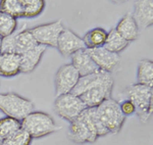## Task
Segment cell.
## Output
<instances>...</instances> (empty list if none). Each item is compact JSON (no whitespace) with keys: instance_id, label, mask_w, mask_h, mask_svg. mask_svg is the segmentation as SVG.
Returning <instances> with one entry per match:
<instances>
[{"instance_id":"cell-1","label":"cell","mask_w":153,"mask_h":145,"mask_svg":"<svg viewBox=\"0 0 153 145\" xmlns=\"http://www.w3.org/2000/svg\"><path fill=\"white\" fill-rule=\"evenodd\" d=\"M108 131L100 123L94 109H86L84 112L70 123L68 136L76 144L94 143L98 137L108 135Z\"/></svg>"},{"instance_id":"cell-2","label":"cell","mask_w":153,"mask_h":145,"mask_svg":"<svg viewBox=\"0 0 153 145\" xmlns=\"http://www.w3.org/2000/svg\"><path fill=\"white\" fill-rule=\"evenodd\" d=\"M124 99H129L135 106V114L142 123H147L152 115L153 110V89L152 87L133 84L128 86L120 94Z\"/></svg>"},{"instance_id":"cell-3","label":"cell","mask_w":153,"mask_h":145,"mask_svg":"<svg viewBox=\"0 0 153 145\" xmlns=\"http://www.w3.org/2000/svg\"><path fill=\"white\" fill-rule=\"evenodd\" d=\"M96 115L109 134H117L126 122V117L122 112L118 101L113 98L104 100L95 107Z\"/></svg>"},{"instance_id":"cell-4","label":"cell","mask_w":153,"mask_h":145,"mask_svg":"<svg viewBox=\"0 0 153 145\" xmlns=\"http://www.w3.org/2000/svg\"><path fill=\"white\" fill-rule=\"evenodd\" d=\"M0 110L6 117L23 121L35 110V103L18 93H0Z\"/></svg>"},{"instance_id":"cell-5","label":"cell","mask_w":153,"mask_h":145,"mask_svg":"<svg viewBox=\"0 0 153 145\" xmlns=\"http://www.w3.org/2000/svg\"><path fill=\"white\" fill-rule=\"evenodd\" d=\"M21 125L22 129L28 132L32 139L45 137L59 130V127L55 124L50 115L35 110L21 121Z\"/></svg>"},{"instance_id":"cell-6","label":"cell","mask_w":153,"mask_h":145,"mask_svg":"<svg viewBox=\"0 0 153 145\" xmlns=\"http://www.w3.org/2000/svg\"><path fill=\"white\" fill-rule=\"evenodd\" d=\"M38 45L30 30L27 29V25H23L16 29L10 36L2 39L1 53H16L23 54Z\"/></svg>"},{"instance_id":"cell-7","label":"cell","mask_w":153,"mask_h":145,"mask_svg":"<svg viewBox=\"0 0 153 145\" xmlns=\"http://www.w3.org/2000/svg\"><path fill=\"white\" fill-rule=\"evenodd\" d=\"M113 85H114V79L112 75L109 73H105L100 82L85 91L79 97L82 99L86 107L94 109L101 104L104 100L111 98Z\"/></svg>"},{"instance_id":"cell-8","label":"cell","mask_w":153,"mask_h":145,"mask_svg":"<svg viewBox=\"0 0 153 145\" xmlns=\"http://www.w3.org/2000/svg\"><path fill=\"white\" fill-rule=\"evenodd\" d=\"M87 107L79 96L66 93L57 96L53 103V109L58 117L71 123Z\"/></svg>"},{"instance_id":"cell-9","label":"cell","mask_w":153,"mask_h":145,"mask_svg":"<svg viewBox=\"0 0 153 145\" xmlns=\"http://www.w3.org/2000/svg\"><path fill=\"white\" fill-rule=\"evenodd\" d=\"M63 29L65 28H63L61 21H56L34 27V28L30 29V32L33 35L38 45H43L46 47L47 46L56 47L59 35L61 34Z\"/></svg>"},{"instance_id":"cell-10","label":"cell","mask_w":153,"mask_h":145,"mask_svg":"<svg viewBox=\"0 0 153 145\" xmlns=\"http://www.w3.org/2000/svg\"><path fill=\"white\" fill-rule=\"evenodd\" d=\"M80 75L71 63L63 65L58 68L54 78L56 97L71 93L78 83Z\"/></svg>"},{"instance_id":"cell-11","label":"cell","mask_w":153,"mask_h":145,"mask_svg":"<svg viewBox=\"0 0 153 145\" xmlns=\"http://www.w3.org/2000/svg\"><path fill=\"white\" fill-rule=\"evenodd\" d=\"M100 71L111 74L120 63V56L117 53H113L106 50L103 47L86 49Z\"/></svg>"},{"instance_id":"cell-12","label":"cell","mask_w":153,"mask_h":145,"mask_svg":"<svg viewBox=\"0 0 153 145\" xmlns=\"http://www.w3.org/2000/svg\"><path fill=\"white\" fill-rule=\"evenodd\" d=\"M56 48L58 49L60 54L65 57L71 56L78 51L86 49L83 39L68 29H63L59 35Z\"/></svg>"},{"instance_id":"cell-13","label":"cell","mask_w":153,"mask_h":145,"mask_svg":"<svg viewBox=\"0 0 153 145\" xmlns=\"http://www.w3.org/2000/svg\"><path fill=\"white\" fill-rule=\"evenodd\" d=\"M139 30H145L153 24V1L140 0L135 3L134 13L132 14Z\"/></svg>"},{"instance_id":"cell-14","label":"cell","mask_w":153,"mask_h":145,"mask_svg":"<svg viewBox=\"0 0 153 145\" xmlns=\"http://www.w3.org/2000/svg\"><path fill=\"white\" fill-rule=\"evenodd\" d=\"M71 65L76 70V72L79 73L80 77L91 75V74H94L98 72V71H100L96 65V63L91 58V56L88 54L86 49H83V50L74 53L71 56Z\"/></svg>"},{"instance_id":"cell-15","label":"cell","mask_w":153,"mask_h":145,"mask_svg":"<svg viewBox=\"0 0 153 145\" xmlns=\"http://www.w3.org/2000/svg\"><path fill=\"white\" fill-rule=\"evenodd\" d=\"M46 50V46L37 45L31 50L21 54V73H32L40 62L42 56Z\"/></svg>"},{"instance_id":"cell-16","label":"cell","mask_w":153,"mask_h":145,"mask_svg":"<svg viewBox=\"0 0 153 145\" xmlns=\"http://www.w3.org/2000/svg\"><path fill=\"white\" fill-rule=\"evenodd\" d=\"M21 73V56L16 53L0 54V76L14 77Z\"/></svg>"},{"instance_id":"cell-17","label":"cell","mask_w":153,"mask_h":145,"mask_svg":"<svg viewBox=\"0 0 153 145\" xmlns=\"http://www.w3.org/2000/svg\"><path fill=\"white\" fill-rule=\"evenodd\" d=\"M115 30L125 40H127L128 42L134 41L139 37L140 30L138 28L137 24H136L134 18H133L132 13L128 12L126 13L120 21L118 22Z\"/></svg>"},{"instance_id":"cell-18","label":"cell","mask_w":153,"mask_h":145,"mask_svg":"<svg viewBox=\"0 0 153 145\" xmlns=\"http://www.w3.org/2000/svg\"><path fill=\"white\" fill-rule=\"evenodd\" d=\"M130 42H128L127 40H125L120 34L117 33L115 29H111L107 33V37L105 39L104 42V47L106 50L110 51L113 53H120L123 50H125L126 48L129 46Z\"/></svg>"},{"instance_id":"cell-19","label":"cell","mask_w":153,"mask_h":145,"mask_svg":"<svg viewBox=\"0 0 153 145\" xmlns=\"http://www.w3.org/2000/svg\"><path fill=\"white\" fill-rule=\"evenodd\" d=\"M107 37V32L102 28H94L85 34L83 42L86 49L99 48L104 45L105 39Z\"/></svg>"},{"instance_id":"cell-20","label":"cell","mask_w":153,"mask_h":145,"mask_svg":"<svg viewBox=\"0 0 153 145\" xmlns=\"http://www.w3.org/2000/svg\"><path fill=\"white\" fill-rule=\"evenodd\" d=\"M138 83L148 87H153V62L149 59H143L138 65Z\"/></svg>"},{"instance_id":"cell-21","label":"cell","mask_w":153,"mask_h":145,"mask_svg":"<svg viewBox=\"0 0 153 145\" xmlns=\"http://www.w3.org/2000/svg\"><path fill=\"white\" fill-rule=\"evenodd\" d=\"M22 128L21 121L5 117L0 119V141L3 142Z\"/></svg>"},{"instance_id":"cell-22","label":"cell","mask_w":153,"mask_h":145,"mask_svg":"<svg viewBox=\"0 0 153 145\" xmlns=\"http://www.w3.org/2000/svg\"><path fill=\"white\" fill-rule=\"evenodd\" d=\"M23 4V18H36L43 12L45 8L44 0H22Z\"/></svg>"},{"instance_id":"cell-23","label":"cell","mask_w":153,"mask_h":145,"mask_svg":"<svg viewBox=\"0 0 153 145\" xmlns=\"http://www.w3.org/2000/svg\"><path fill=\"white\" fill-rule=\"evenodd\" d=\"M0 11L9 14L14 19L23 18V4L22 0H1Z\"/></svg>"},{"instance_id":"cell-24","label":"cell","mask_w":153,"mask_h":145,"mask_svg":"<svg viewBox=\"0 0 153 145\" xmlns=\"http://www.w3.org/2000/svg\"><path fill=\"white\" fill-rule=\"evenodd\" d=\"M18 29V21L9 14L0 11V38L10 36Z\"/></svg>"},{"instance_id":"cell-25","label":"cell","mask_w":153,"mask_h":145,"mask_svg":"<svg viewBox=\"0 0 153 145\" xmlns=\"http://www.w3.org/2000/svg\"><path fill=\"white\" fill-rule=\"evenodd\" d=\"M32 142V137L30 136L28 132L24 129H19L9 138L2 142L3 145H30Z\"/></svg>"},{"instance_id":"cell-26","label":"cell","mask_w":153,"mask_h":145,"mask_svg":"<svg viewBox=\"0 0 153 145\" xmlns=\"http://www.w3.org/2000/svg\"><path fill=\"white\" fill-rule=\"evenodd\" d=\"M120 107V110L124 114L125 117L128 115H132L135 114V106L132 103V101H130L129 99H123L120 100V102H118Z\"/></svg>"},{"instance_id":"cell-27","label":"cell","mask_w":153,"mask_h":145,"mask_svg":"<svg viewBox=\"0 0 153 145\" xmlns=\"http://www.w3.org/2000/svg\"><path fill=\"white\" fill-rule=\"evenodd\" d=\"M1 44H2V38H0V54H1Z\"/></svg>"},{"instance_id":"cell-28","label":"cell","mask_w":153,"mask_h":145,"mask_svg":"<svg viewBox=\"0 0 153 145\" xmlns=\"http://www.w3.org/2000/svg\"><path fill=\"white\" fill-rule=\"evenodd\" d=\"M0 145H3V144H2V142H1V141H0Z\"/></svg>"}]
</instances>
